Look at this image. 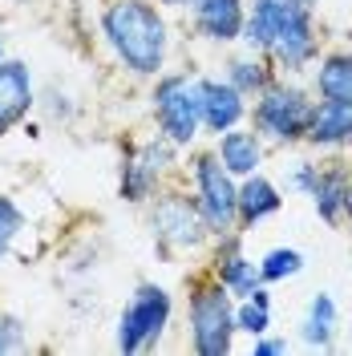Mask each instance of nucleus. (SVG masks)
Here are the masks:
<instances>
[{"label":"nucleus","instance_id":"1","mask_svg":"<svg viewBox=\"0 0 352 356\" xmlns=\"http://www.w3.org/2000/svg\"><path fill=\"white\" fill-rule=\"evenodd\" d=\"M243 41L251 49H271L280 65L296 73L316 57L312 8L296 0H255V13L243 21Z\"/></svg>","mask_w":352,"mask_h":356},{"label":"nucleus","instance_id":"2","mask_svg":"<svg viewBox=\"0 0 352 356\" xmlns=\"http://www.w3.org/2000/svg\"><path fill=\"white\" fill-rule=\"evenodd\" d=\"M106 37L113 53L142 77H154L166 61V24L150 0H113L106 4Z\"/></svg>","mask_w":352,"mask_h":356},{"label":"nucleus","instance_id":"3","mask_svg":"<svg viewBox=\"0 0 352 356\" xmlns=\"http://www.w3.org/2000/svg\"><path fill=\"white\" fill-rule=\"evenodd\" d=\"M191 336L202 356H223L231 353V336H235V308H231V291L227 284H207L191 296Z\"/></svg>","mask_w":352,"mask_h":356},{"label":"nucleus","instance_id":"4","mask_svg":"<svg viewBox=\"0 0 352 356\" xmlns=\"http://www.w3.org/2000/svg\"><path fill=\"white\" fill-rule=\"evenodd\" d=\"M154 113L175 146H191L202 126V86L191 77H162L154 89Z\"/></svg>","mask_w":352,"mask_h":356},{"label":"nucleus","instance_id":"5","mask_svg":"<svg viewBox=\"0 0 352 356\" xmlns=\"http://www.w3.org/2000/svg\"><path fill=\"white\" fill-rule=\"evenodd\" d=\"M170 320V291L158 288V284H142L134 291V300L122 312V324H118V348L122 353H142V348H154L162 328Z\"/></svg>","mask_w":352,"mask_h":356},{"label":"nucleus","instance_id":"6","mask_svg":"<svg viewBox=\"0 0 352 356\" xmlns=\"http://www.w3.org/2000/svg\"><path fill=\"white\" fill-rule=\"evenodd\" d=\"M312 106L304 89L291 86H267L259 93V106H255V126L264 134H271L275 142H296V138H308L312 126Z\"/></svg>","mask_w":352,"mask_h":356},{"label":"nucleus","instance_id":"7","mask_svg":"<svg viewBox=\"0 0 352 356\" xmlns=\"http://www.w3.org/2000/svg\"><path fill=\"white\" fill-rule=\"evenodd\" d=\"M198 175V211H202V222L207 231H231V222L239 215V186L231 182V170L219 162V154H202L195 162Z\"/></svg>","mask_w":352,"mask_h":356},{"label":"nucleus","instance_id":"8","mask_svg":"<svg viewBox=\"0 0 352 356\" xmlns=\"http://www.w3.org/2000/svg\"><path fill=\"white\" fill-rule=\"evenodd\" d=\"M154 231L170 247H198L207 235V222H202L198 202H186L182 195H166L154 207Z\"/></svg>","mask_w":352,"mask_h":356},{"label":"nucleus","instance_id":"9","mask_svg":"<svg viewBox=\"0 0 352 356\" xmlns=\"http://www.w3.org/2000/svg\"><path fill=\"white\" fill-rule=\"evenodd\" d=\"M170 158H175V154H170V138H166V142H146V146H142L130 162H126V175H122V195H126V199H134V202L146 199V195H150V186L158 182V175L170 166Z\"/></svg>","mask_w":352,"mask_h":356},{"label":"nucleus","instance_id":"10","mask_svg":"<svg viewBox=\"0 0 352 356\" xmlns=\"http://www.w3.org/2000/svg\"><path fill=\"white\" fill-rule=\"evenodd\" d=\"M33 106V77L24 61H0V134L13 130Z\"/></svg>","mask_w":352,"mask_h":356},{"label":"nucleus","instance_id":"11","mask_svg":"<svg viewBox=\"0 0 352 356\" xmlns=\"http://www.w3.org/2000/svg\"><path fill=\"white\" fill-rule=\"evenodd\" d=\"M198 86H202V126H207V130L223 134L247 113L243 93L231 86V81H198Z\"/></svg>","mask_w":352,"mask_h":356},{"label":"nucleus","instance_id":"12","mask_svg":"<svg viewBox=\"0 0 352 356\" xmlns=\"http://www.w3.org/2000/svg\"><path fill=\"white\" fill-rule=\"evenodd\" d=\"M308 138L316 146L352 142V97H324V102L312 110Z\"/></svg>","mask_w":352,"mask_h":356},{"label":"nucleus","instance_id":"13","mask_svg":"<svg viewBox=\"0 0 352 356\" xmlns=\"http://www.w3.org/2000/svg\"><path fill=\"white\" fill-rule=\"evenodd\" d=\"M195 24L211 41L243 37V4L239 0H195Z\"/></svg>","mask_w":352,"mask_h":356},{"label":"nucleus","instance_id":"14","mask_svg":"<svg viewBox=\"0 0 352 356\" xmlns=\"http://www.w3.org/2000/svg\"><path fill=\"white\" fill-rule=\"evenodd\" d=\"M308 195L320 211V219L336 222L340 215H352V182L340 170H316Z\"/></svg>","mask_w":352,"mask_h":356},{"label":"nucleus","instance_id":"15","mask_svg":"<svg viewBox=\"0 0 352 356\" xmlns=\"http://www.w3.org/2000/svg\"><path fill=\"white\" fill-rule=\"evenodd\" d=\"M215 154H219V162L235 178H247V175H255V166H259V158H264V146H259V138H255V134L223 130Z\"/></svg>","mask_w":352,"mask_h":356},{"label":"nucleus","instance_id":"16","mask_svg":"<svg viewBox=\"0 0 352 356\" xmlns=\"http://www.w3.org/2000/svg\"><path fill=\"white\" fill-rule=\"evenodd\" d=\"M271 211H280V191L259 175H247V182L239 186V219L251 227V222H259L264 215Z\"/></svg>","mask_w":352,"mask_h":356},{"label":"nucleus","instance_id":"17","mask_svg":"<svg viewBox=\"0 0 352 356\" xmlns=\"http://www.w3.org/2000/svg\"><path fill=\"white\" fill-rule=\"evenodd\" d=\"M316 89L320 97H352V53L328 57L316 73Z\"/></svg>","mask_w":352,"mask_h":356},{"label":"nucleus","instance_id":"18","mask_svg":"<svg viewBox=\"0 0 352 356\" xmlns=\"http://www.w3.org/2000/svg\"><path fill=\"white\" fill-rule=\"evenodd\" d=\"M332 328H336V304H332L328 291H320V296L312 300V308H308V320H304V340H308L312 348H316V344L328 348Z\"/></svg>","mask_w":352,"mask_h":356},{"label":"nucleus","instance_id":"19","mask_svg":"<svg viewBox=\"0 0 352 356\" xmlns=\"http://www.w3.org/2000/svg\"><path fill=\"white\" fill-rule=\"evenodd\" d=\"M219 280L227 284V291H231V296H243V300H247L251 291L264 284V271L251 264V259H243V255H227V259H223V267H219Z\"/></svg>","mask_w":352,"mask_h":356},{"label":"nucleus","instance_id":"20","mask_svg":"<svg viewBox=\"0 0 352 356\" xmlns=\"http://www.w3.org/2000/svg\"><path fill=\"white\" fill-rule=\"evenodd\" d=\"M304 267V255L300 251H291V247H275V251H267L259 271H264V284H275V280H287V275H296Z\"/></svg>","mask_w":352,"mask_h":356},{"label":"nucleus","instance_id":"21","mask_svg":"<svg viewBox=\"0 0 352 356\" xmlns=\"http://www.w3.org/2000/svg\"><path fill=\"white\" fill-rule=\"evenodd\" d=\"M271 328V308L259 304V300H251L247 296V304L235 308V332H247V336H264Z\"/></svg>","mask_w":352,"mask_h":356},{"label":"nucleus","instance_id":"22","mask_svg":"<svg viewBox=\"0 0 352 356\" xmlns=\"http://www.w3.org/2000/svg\"><path fill=\"white\" fill-rule=\"evenodd\" d=\"M231 86L239 93H264L271 86V77H267V69L259 61H235L231 65Z\"/></svg>","mask_w":352,"mask_h":356},{"label":"nucleus","instance_id":"23","mask_svg":"<svg viewBox=\"0 0 352 356\" xmlns=\"http://www.w3.org/2000/svg\"><path fill=\"white\" fill-rule=\"evenodd\" d=\"M24 227V215H21V207L13 199H0V255L8 251V243L17 239V231Z\"/></svg>","mask_w":352,"mask_h":356},{"label":"nucleus","instance_id":"24","mask_svg":"<svg viewBox=\"0 0 352 356\" xmlns=\"http://www.w3.org/2000/svg\"><path fill=\"white\" fill-rule=\"evenodd\" d=\"M24 348V328L13 316H0V353H17Z\"/></svg>","mask_w":352,"mask_h":356},{"label":"nucleus","instance_id":"25","mask_svg":"<svg viewBox=\"0 0 352 356\" xmlns=\"http://www.w3.org/2000/svg\"><path fill=\"white\" fill-rule=\"evenodd\" d=\"M255 356H280V353H287V344L284 340H264V336H255V348H251Z\"/></svg>","mask_w":352,"mask_h":356},{"label":"nucleus","instance_id":"26","mask_svg":"<svg viewBox=\"0 0 352 356\" xmlns=\"http://www.w3.org/2000/svg\"><path fill=\"white\" fill-rule=\"evenodd\" d=\"M162 4H191V0H162Z\"/></svg>","mask_w":352,"mask_h":356},{"label":"nucleus","instance_id":"27","mask_svg":"<svg viewBox=\"0 0 352 356\" xmlns=\"http://www.w3.org/2000/svg\"><path fill=\"white\" fill-rule=\"evenodd\" d=\"M296 4H304V8H312V0H296Z\"/></svg>","mask_w":352,"mask_h":356},{"label":"nucleus","instance_id":"28","mask_svg":"<svg viewBox=\"0 0 352 356\" xmlns=\"http://www.w3.org/2000/svg\"><path fill=\"white\" fill-rule=\"evenodd\" d=\"M0 61H4V44H0Z\"/></svg>","mask_w":352,"mask_h":356}]
</instances>
